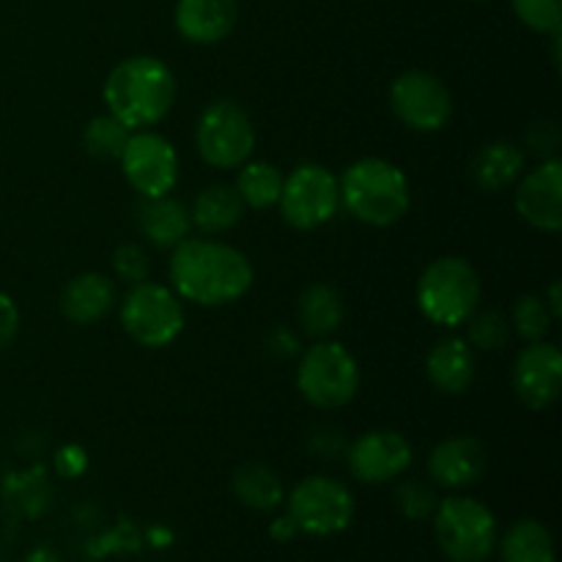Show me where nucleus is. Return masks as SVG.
Returning <instances> with one entry per match:
<instances>
[{"label": "nucleus", "instance_id": "423d86ee", "mask_svg": "<svg viewBox=\"0 0 562 562\" xmlns=\"http://www.w3.org/2000/svg\"><path fill=\"white\" fill-rule=\"evenodd\" d=\"M296 387L316 409H340L360 390V366L344 344L322 340L302 355Z\"/></svg>", "mask_w": 562, "mask_h": 562}, {"label": "nucleus", "instance_id": "ddd939ff", "mask_svg": "<svg viewBox=\"0 0 562 562\" xmlns=\"http://www.w3.org/2000/svg\"><path fill=\"white\" fill-rule=\"evenodd\" d=\"M514 393L527 409H547L562 387V355L554 344L532 340L514 362Z\"/></svg>", "mask_w": 562, "mask_h": 562}, {"label": "nucleus", "instance_id": "e433bc0d", "mask_svg": "<svg viewBox=\"0 0 562 562\" xmlns=\"http://www.w3.org/2000/svg\"><path fill=\"white\" fill-rule=\"evenodd\" d=\"M27 562H47V560H44V552H33V558Z\"/></svg>", "mask_w": 562, "mask_h": 562}, {"label": "nucleus", "instance_id": "9b49d317", "mask_svg": "<svg viewBox=\"0 0 562 562\" xmlns=\"http://www.w3.org/2000/svg\"><path fill=\"white\" fill-rule=\"evenodd\" d=\"M390 104L401 124L415 132H437L453 115V97L448 86L431 71H404L390 86Z\"/></svg>", "mask_w": 562, "mask_h": 562}, {"label": "nucleus", "instance_id": "a878e982", "mask_svg": "<svg viewBox=\"0 0 562 562\" xmlns=\"http://www.w3.org/2000/svg\"><path fill=\"white\" fill-rule=\"evenodd\" d=\"M280 190H283V176L269 162H247L236 176V192L250 209L274 206L280 201Z\"/></svg>", "mask_w": 562, "mask_h": 562}, {"label": "nucleus", "instance_id": "2f4dec72", "mask_svg": "<svg viewBox=\"0 0 562 562\" xmlns=\"http://www.w3.org/2000/svg\"><path fill=\"white\" fill-rule=\"evenodd\" d=\"M113 269L124 283H143L148 280V256L143 247L137 245H121L119 250L113 252Z\"/></svg>", "mask_w": 562, "mask_h": 562}, {"label": "nucleus", "instance_id": "6ab92c4d", "mask_svg": "<svg viewBox=\"0 0 562 562\" xmlns=\"http://www.w3.org/2000/svg\"><path fill=\"white\" fill-rule=\"evenodd\" d=\"M426 371L445 395H461L475 382V351L464 338H445L428 351Z\"/></svg>", "mask_w": 562, "mask_h": 562}, {"label": "nucleus", "instance_id": "7ed1b4c3", "mask_svg": "<svg viewBox=\"0 0 562 562\" xmlns=\"http://www.w3.org/2000/svg\"><path fill=\"white\" fill-rule=\"evenodd\" d=\"M338 184L346 212L373 228H387L409 212V181L404 170L387 159H357Z\"/></svg>", "mask_w": 562, "mask_h": 562}, {"label": "nucleus", "instance_id": "5701e85b", "mask_svg": "<svg viewBox=\"0 0 562 562\" xmlns=\"http://www.w3.org/2000/svg\"><path fill=\"white\" fill-rule=\"evenodd\" d=\"M344 300L327 283H313L296 300V318L311 338H327L344 322Z\"/></svg>", "mask_w": 562, "mask_h": 562}, {"label": "nucleus", "instance_id": "2eb2a0df", "mask_svg": "<svg viewBox=\"0 0 562 562\" xmlns=\"http://www.w3.org/2000/svg\"><path fill=\"white\" fill-rule=\"evenodd\" d=\"M516 212L538 231L558 234L562 228V159H541L516 190Z\"/></svg>", "mask_w": 562, "mask_h": 562}, {"label": "nucleus", "instance_id": "cd10ccee", "mask_svg": "<svg viewBox=\"0 0 562 562\" xmlns=\"http://www.w3.org/2000/svg\"><path fill=\"white\" fill-rule=\"evenodd\" d=\"M552 311L547 307V300L536 294L519 296L514 305V316H510V327L521 335L525 340H543L552 329Z\"/></svg>", "mask_w": 562, "mask_h": 562}, {"label": "nucleus", "instance_id": "f8f14e48", "mask_svg": "<svg viewBox=\"0 0 562 562\" xmlns=\"http://www.w3.org/2000/svg\"><path fill=\"white\" fill-rule=\"evenodd\" d=\"M124 179L143 198L168 195L179 181V154L168 137L157 132H135L121 151Z\"/></svg>", "mask_w": 562, "mask_h": 562}, {"label": "nucleus", "instance_id": "a211bd4d", "mask_svg": "<svg viewBox=\"0 0 562 562\" xmlns=\"http://www.w3.org/2000/svg\"><path fill=\"white\" fill-rule=\"evenodd\" d=\"M115 283L99 272L71 278L60 291V313L71 324H97L113 311Z\"/></svg>", "mask_w": 562, "mask_h": 562}, {"label": "nucleus", "instance_id": "4be33fe9", "mask_svg": "<svg viewBox=\"0 0 562 562\" xmlns=\"http://www.w3.org/2000/svg\"><path fill=\"white\" fill-rule=\"evenodd\" d=\"M245 214V201L239 198L236 187L231 184H212L195 198L190 212V223L201 234L217 236L234 228Z\"/></svg>", "mask_w": 562, "mask_h": 562}, {"label": "nucleus", "instance_id": "0eeeda50", "mask_svg": "<svg viewBox=\"0 0 562 562\" xmlns=\"http://www.w3.org/2000/svg\"><path fill=\"white\" fill-rule=\"evenodd\" d=\"M121 324L135 344L162 349L184 329V307L173 289L143 280L121 302Z\"/></svg>", "mask_w": 562, "mask_h": 562}, {"label": "nucleus", "instance_id": "412c9836", "mask_svg": "<svg viewBox=\"0 0 562 562\" xmlns=\"http://www.w3.org/2000/svg\"><path fill=\"white\" fill-rule=\"evenodd\" d=\"M525 170V154L516 143L494 140L486 143L481 151L472 157L470 176L477 190L483 192H503L510 184H516Z\"/></svg>", "mask_w": 562, "mask_h": 562}, {"label": "nucleus", "instance_id": "39448f33", "mask_svg": "<svg viewBox=\"0 0 562 562\" xmlns=\"http://www.w3.org/2000/svg\"><path fill=\"white\" fill-rule=\"evenodd\" d=\"M434 536L453 562H486L497 549V519L472 497H448L434 510Z\"/></svg>", "mask_w": 562, "mask_h": 562}, {"label": "nucleus", "instance_id": "1a4fd4ad", "mask_svg": "<svg viewBox=\"0 0 562 562\" xmlns=\"http://www.w3.org/2000/svg\"><path fill=\"white\" fill-rule=\"evenodd\" d=\"M195 143L203 162L212 168H239L256 148V126L241 104L220 99V102L209 104L198 119Z\"/></svg>", "mask_w": 562, "mask_h": 562}, {"label": "nucleus", "instance_id": "c85d7f7f", "mask_svg": "<svg viewBox=\"0 0 562 562\" xmlns=\"http://www.w3.org/2000/svg\"><path fill=\"white\" fill-rule=\"evenodd\" d=\"M467 344L477 346L483 351L503 349L510 340V322L497 311H483L472 313L467 318Z\"/></svg>", "mask_w": 562, "mask_h": 562}, {"label": "nucleus", "instance_id": "f704fd0d", "mask_svg": "<svg viewBox=\"0 0 562 562\" xmlns=\"http://www.w3.org/2000/svg\"><path fill=\"white\" fill-rule=\"evenodd\" d=\"M296 532H300V530H296L294 521L289 519V514L280 516V519H274V521H272V527H269V536H272L274 541H278V543L291 541V538H294Z\"/></svg>", "mask_w": 562, "mask_h": 562}, {"label": "nucleus", "instance_id": "7c9ffc66", "mask_svg": "<svg viewBox=\"0 0 562 562\" xmlns=\"http://www.w3.org/2000/svg\"><path fill=\"white\" fill-rule=\"evenodd\" d=\"M514 11L530 31L560 33L562 27V0H514Z\"/></svg>", "mask_w": 562, "mask_h": 562}, {"label": "nucleus", "instance_id": "c756f323", "mask_svg": "<svg viewBox=\"0 0 562 562\" xmlns=\"http://www.w3.org/2000/svg\"><path fill=\"white\" fill-rule=\"evenodd\" d=\"M395 503H398V510L406 516V519L426 521L434 516L439 499L431 483L404 481L398 486V492H395Z\"/></svg>", "mask_w": 562, "mask_h": 562}, {"label": "nucleus", "instance_id": "f03ea898", "mask_svg": "<svg viewBox=\"0 0 562 562\" xmlns=\"http://www.w3.org/2000/svg\"><path fill=\"white\" fill-rule=\"evenodd\" d=\"M176 99V77L151 55H135L115 66L104 82V104L126 130H143L168 115Z\"/></svg>", "mask_w": 562, "mask_h": 562}, {"label": "nucleus", "instance_id": "c9c22d12", "mask_svg": "<svg viewBox=\"0 0 562 562\" xmlns=\"http://www.w3.org/2000/svg\"><path fill=\"white\" fill-rule=\"evenodd\" d=\"M547 307H549V311H552V316H554V318L562 316V302H560V283H558V280H554V283L549 285V302H547Z\"/></svg>", "mask_w": 562, "mask_h": 562}, {"label": "nucleus", "instance_id": "f257e3e1", "mask_svg": "<svg viewBox=\"0 0 562 562\" xmlns=\"http://www.w3.org/2000/svg\"><path fill=\"white\" fill-rule=\"evenodd\" d=\"M176 296L201 307L241 300L252 285V263L236 247L214 239H190L173 247L168 263Z\"/></svg>", "mask_w": 562, "mask_h": 562}, {"label": "nucleus", "instance_id": "f3484780", "mask_svg": "<svg viewBox=\"0 0 562 562\" xmlns=\"http://www.w3.org/2000/svg\"><path fill=\"white\" fill-rule=\"evenodd\" d=\"M239 20L236 0H179L176 27L192 44H217Z\"/></svg>", "mask_w": 562, "mask_h": 562}, {"label": "nucleus", "instance_id": "bb28decb", "mask_svg": "<svg viewBox=\"0 0 562 562\" xmlns=\"http://www.w3.org/2000/svg\"><path fill=\"white\" fill-rule=\"evenodd\" d=\"M126 140H130V130L115 115H97V119L88 121L86 132H82V146H86V151L93 159H102V162L119 159Z\"/></svg>", "mask_w": 562, "mask_h": 562}, {"label": "nucleus", "instance_id": "aec40b11", "mask_svg": "<svg viewBox=\"0 0 562 562\" xmlns=\"http://www.w3.org/2000/svg\"><path fill=\"white\" fill-rule=\"evenodd\" d=\"M137 225H140V234L159 250H173L190 236L192 228L187 206L170 195L146 198L137 212Z\"/></svg>", "mask_w": 562, "mask_h": 562}, {"label": "nucleus", "instance_id": "20e7f679", "mask_svg": "<svg viewBox=\"0 0 562 562\" xmlns=\"http://www.w3.org/2000/svg\"><path fill=\"white\" fill-rule=\"evenodd\" d=\"M481 302V278L467 258L445 256L417 280V305L439 327H461Z\"/></svg>", "mask_w": 562, "mask_h": 562}, {"label": "nucleus", "instance_id": "dca6fc26", "mask_svg": "<svg viewBox=\"0 0 562 562\" xmlns=\"http://www.w3.org/2000/svg\"><path fill=\"white\" fill-rule=\"evenodd\" d=\"M486 472V450L472 437H450L428 456V475L442 488H467Z\"/></svg>", "mask_w": 562, "mask_h": 562}, {"label": "nucleus", "instance_id": "4468645a", "mask_svg": "<svg viewBox=\"0 0 562 562\" xmlns=\"http://www.w3.org/2000/svg\"><path fill=\"white\" fill-rule=\"evenodd\" d=\"M412 464V445L398 431H368L349 448V470L360 483H387Z\"/></svg>", "mask_w": 562, "mask_h": 562}, {"label": "nucleus", "instance_id": "9d476101", "mask_svg": "<svg viewBox=\"0 0 562 562\" xmlns=\"http://www.w3.org/2000/svg\"><path fill=\"white\" fill-rule=\"evenodd\" d=\"M280 212L296 231H313L327 225L340 209V184L324 165H296L283 179Z\"/></svg>", "mask_w": 562, "mask_h": 562}, {"label": "nucleus", "instance_id": "473e14b6", "mask_svg": "<svg viewBox=\"0 0 562 562\" xmlns=\"http://www.w3.org/2000/svg\"><path fill=\"white\" fill-rule=\"evenodd\" d=\"M527 146H530V151L536 154V157L552 159L554 151L560 148L558 124H554V121H541V124L532 126L530 135H527Z\"/></svg>", "mask_w": 562, "mask_h": 562}, {"label": "nucleus", "instance_id": "393cba45", "mask_svg": "<svg viewBox=\"0 0 562 562\" xmlns=\"http://www.w3.org/2000/svg\"><path fill=\"white\" fill-rule=\"evenodd\" d=\"M503 562H554V538L538 519H521L510 525L499 541Z\"/></svg>", "mask_w": 562, "mask_h": 562}, {"label": "nucleus", "instance_id": "72a5a7b5", "mask_svg": "<svg viewBox=\"0 0 562 562\" xmlns=\"http://www.w3.org/2000/svg\"><path fill=\"white\" fill-rule=\"evenodd\" d=\"M16 333H20V311H16L14 300L0 291V351L14 344Z\"/></svg>", "mask_w": 562, "mask_h": 562}, {"label": "nucleus", "instance_id": "6e6552de", "mask_svg": "<svg viewBox=\"0 0 562 562\" xmlns=\"http://www.w3.org/2000/svg\"><path fill=\"white\" fill-rule=\"evenodd\" d=\"M289 519L296 530L313 538H333L355 519V497L340 481L327 475H311L291 488Z\"/></svg>", "mask_w": 562, "mask_h": 562}, {"label": "nucleus", "instance_id": "b1692460", "mask_svg": "<svg viewBox=\"0 0 562 562\" xmlns=\"http://www.w3.org/2000/svg\"><path fill=\"white\" fill-rule=\"evenodd\" d=\"M231 488H234L236 499L245 508L258 510V514H269V510H274L283 503V483H280V477L269 467L256 464V461H247V464H241L234 472Z\"/></svg>", "mask_w": 562, "mask_h": 562}]
</instances>
